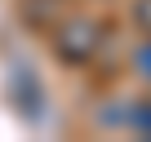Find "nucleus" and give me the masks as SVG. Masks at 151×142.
Masks as SVG:
<instances>
[{"label": "nucleus", "instance_id": "nucleus-1", "mask_svg": "<svg viewBox=\"0 0 151 142\" xmlns=\"http://www.w3.org/2000/svg\"><path fill=\"white\" fill-rule=\"evenodd\" d=\"M98 40H102V31H98L93 22H85V18H71V22H62V27L53 31V49H58V58H67V62H89L93 49H98Z\"/></svg>", "mask_w": 151, "mask_h": 142}, {"label": "nucleus", "instance_id": "nucleus-3", "mask_svg": "<svg viewBox=\"0 0 151 142\" xmlns=\"http://www.w3.org/2000/svg\"><path fill=\"white\" fill-rule=\"evenodd\" d=\"M129 124H133L138 133H147V138H151V102H133V111H129Z\"/></svg>", "mask_w": 151, "mask_h": 142}, {"label": "nucleus", "instance_id": "nucleus-4", "mask_svg": "<svg viewBox=\"0 0 151 142\" xmlns=\"http://www.w3.org/2000/svg\"><path fill=\"white\" fill-rule=\"evenodd\" d=\"M133 67H138V76H147V80H151V40L133 53Z\"/></svg>", "mask_w": 151, "mask_h": 142}, {"label": "nucleus", "instance_id": "nucleus-2", "mask_svg": "<svg viewBox=\"0 0 151 142\" xmlns=\"http://www.w3.org/2000/svg\"><path fill=\"white\" fill-rule=\"evenodd\" d=\"M14 107L27 115V120H36V102H40V85H36V76L31 71H18V80H14Z\"/></svg>", "mask_w": 151, "mask_h": 142}, {"label": "nucleus", "instance_id": "nucleus-5", "mask_svg": "<svg viewBox=\"0 0 151 142\" xmlns=\"http://www.w3.org/2000/svg\"><path fill=\"white\" fill-rule=\"evenodd\" d=\"M138 22L151 31V0H138Z\"/></svg>", "mask_w": 151, "mask_h": 142}]
</instances>
